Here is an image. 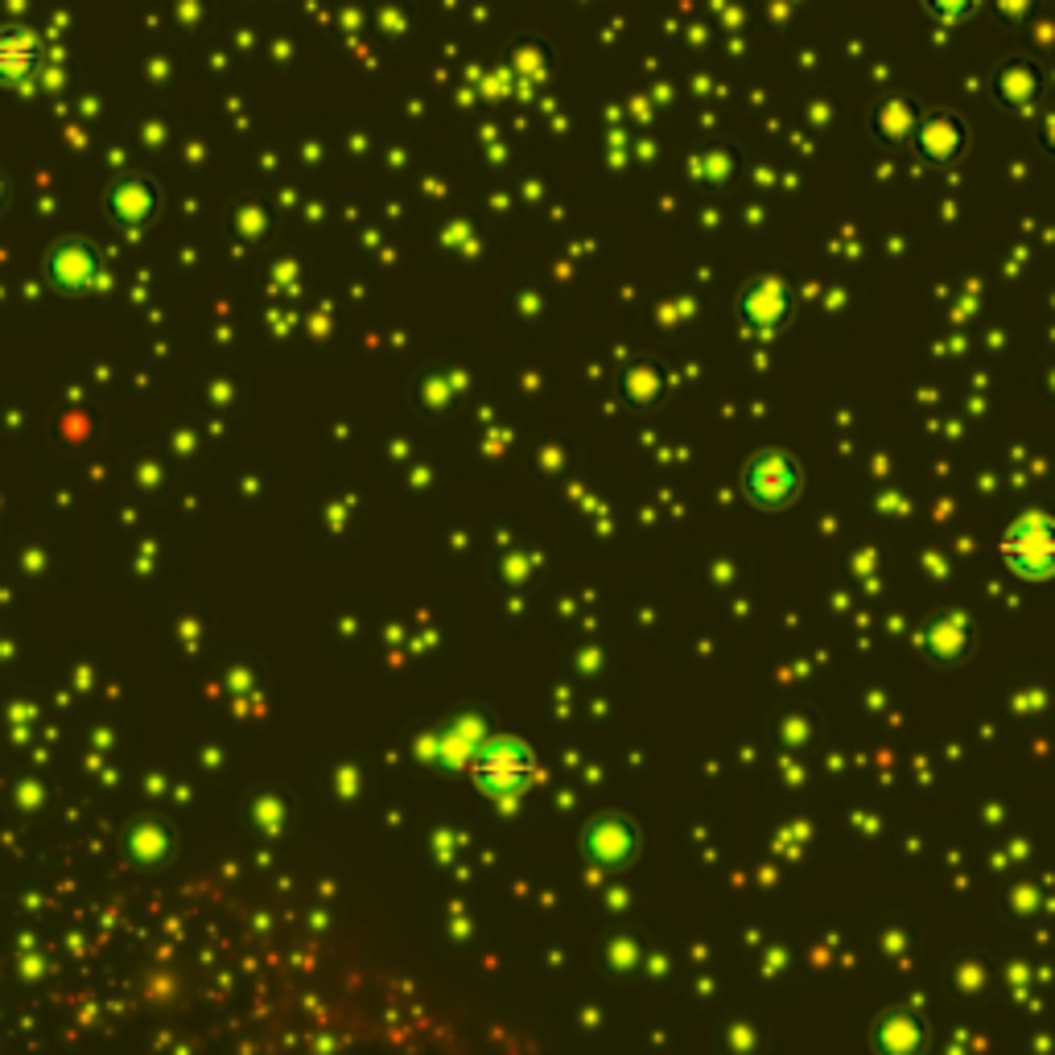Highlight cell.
<instances>
[{
	"mask_svg": "<svg viewBox=\"0 0 1055 1055\" xmlns=\"http://www.w3.org/2000/svg\"><path fill=\"white\" fill-rule=\"evenodd\" d=\"M466 775L487 796L512 800V796H524V792H532L540 784L544 767H540L536 751L520 734H491L487 730V738L474 746V755L466 763Z\"/></svg>",
	"mask_w": 1055,
	"mask_h": 1055,
	"instance_id": "6da1fadb",
	"label": "cell"
},
{
	"mask_svg": "<svg viewBox=\"0 0 1055 1055\" xmlns=\"http://www.w3.org/2000/svg\"><path fill=\"white\" fill-rule=\"evenodd\" d=\"M998 557L1018 582H1055V516L1023 512L998 536Z\"/></svg>",
	"mask_w": 1055,
	"mask_h": 1055,
	"instance_id": "7a4b0ae2",
	"label": "cell"
},
{
	"mask_svg": "<svg viewBox=\"0 0 1055 1055\" xmlns=\"http://www.w3.org/2000/svg\"><path fill=\"white\" fill-rule=\"evenodd\" d=\"M742 495H746V503L763 507V512L788 507L800 495V466H796V458L784 454V450H767V454L751 458L746 470H742Z\"/></svg>",
	"mask_w": 1055,
	"mask_h": 1055,
	"instance_id": "3957f363",
	"label": "cell"
},
{
	"mask_svg": "<svg viewBox=\"0 0 1055 1055\" xmlns=\"http://www.w3.org/2000/svg\"><path fill=\"white\" fill-rule=\"evenodd\" d=\"M46 281L58 293H95L99 289V256L87 240H58L46 252Z\"/></svg>",
	"mask_w": 1055,
	"mask_h": 1055,
	"instance_id": "277c9868",
	"label": "cell"
},
{
	"mask_svg": "<svg viewBox=\"0 0 1055 1055\" xmlns=\"http://www.w3.org/2000/svg\"><path fill=\"white\" fill-rule=\"evenodd\" d=\"M582 845H586V854L594 866H606V870H619L635 858V849H639V833L635 825L627 821V816L619 812H606V816H594V821L586 825L582 833Z\"/></svg>",
	"mask_w": 1055,
	"mask_h": 1055,
	"instance_id": "5b68a950",
	"label": "cell"
},
{
	"mask_svg": "<svg viewBox=\"0 0 1055 1055\" xmlns=\"http://www.w3.org/2000/svg\"><path fill=\"white\" fill-rule=\"evenodd\" d=\"M483 738H487L483 718H474V713H470V718H454L450 726H441L437 734H429L425 755H429V763L466 771V763H470V755H474V746H479Z\"/></svg>",
	"mask_w": 1055,
	"mask_h": 1055,
	"instance_id": "8992f818",
	"label": "cell"
},
{
	"mask_svg": "<svg viewBox=\"0 0 1055 1055\" xmlns=\"http://www.w3.org/2000/svg\"><path fill=\"white\" fill-rule=\"evenodd\" d=\"M38 66H42V46L29 29H21V25L0 29V83L21 87L38 75Z\"/></svg>",
	"mask_w": 1055,
	"mask_h": 1055,
	"instance_id": "52a82bcc",
	"label": "cell"
},
{
	"mask_svg": "<svg viewBox=\"0 0 1055 1055\" xmlns=\"http://www.w3.org/2000/svg\"><path fill=\"white\" fill-rule=\"evenodd\" d=\"M742 318L746 326H755L759 334H771L784 326L788 318V293L779 281H755L751 289L742 293Z\"/></svg>",
	"mask_w": 1055,
	"mask_h": 1055,
	"instance_id": "ba28073f",
	"label": "cell"
},
{
	"mask_svg": "<svg viewBox=\"0 0 1055 1055\" xmlns=\"http://www.w3.org/2000/svg\"><path fill=\"white\" fill-rule=\"evenodd\" d=\"M108 207H112V219L120 227H141L149 219V211H153V190L141 178H124V182L112 186Z\"/></svg>",
	"mask_w": 1055,
	"mask_h": 1055,
	"instance_id": "9c48e42d",
	"label": "cell"
}]
</instances>
